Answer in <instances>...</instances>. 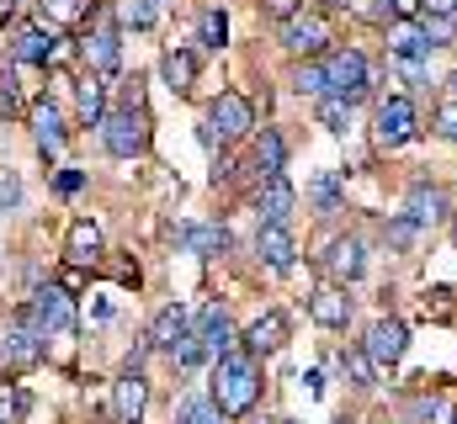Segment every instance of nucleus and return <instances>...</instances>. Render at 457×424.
<instances>
[{
	"label": "nucleus",
	"instance_id": "obj_1",
	"mask_svg": "<svg viewBox=\"0 0 457 424\" xmlns=\"http://www.w3.org/2000/svg\"><path fill=\"white\" fill-rule=\"evenodd\" d=\"M224 420H245L261 404V361L250 350H228L224 361H213V393H208Z\"/></svg>",
	"mask_w": 457,
	"mask_h": 424
},
{
	"label": "nucleus",
	"instance_id": "obj_2",
	"mask_svg": "<svg viewBox=\"0 0 457 424\" xmlns=\"http://www.w3.org/2000/svg\"><path fill=\"white\" fill-rule=\"evenodd\" d=\"M43 345H48V334L37 329V318L21 308V314L0 329V366L5 371H32L43 361Z\"/></svg>",
	"mask_w": 457,
	"mask_h": 424
},
{
	"label": "nucleus",
	"instance_id": "obj_3",
	"mask_svg": "<svg viewBox=\"0 0 457 424\" xmlns=\"http://www.w3.org/2000/svg\"><path fill=\"white\" fill-rule=\"evenodd\" d=\"M372 138H378V149H404V143H415L420 138V111L410 96H388V102H378L372 111Z\"/></svg>",
	"mask_w": 457,
	"mask_h": 424
},
{
	"label": "nucleus",
	"instance_id": "obj_4",
	"mask_svg": "<svg viewBox=\"0 0 457 424\" xmlns=\"http://www.w3.org/2000/svg\"><path fill=\"white\" fill-rule=\"evenodd\" d=\"M102 143H107V154H117V159H133L149 143V117L138 106H122L112 117H102Z\"/></svg>",
	"mask_w": 457,
	"mask_h": 424
},
{
	"label": "nucleus",
	"instance_id": "obj_5",
	"mask_svg": "<svg viewBox=\"0 0 457 424\" xmlns=\"http://www.w3.org/2000/svg\"><path fill=\"white\" fill-rule=\"evenodd\" d=\"M320 64H325L330 96H341V102H361V96H367V59H361L356 48H330Z\"/></svg>",
	"mask_w": 457,
	"mask_h": 424
},
{
	"label": "nucleus",
	"instance_id": "obj_6",
	"mask_svg": "<svg viewBox=\"0 0 457 424\" xmlns=\"http://www.w3.org/2000/svg\"><path fill=\"white\" fill-rule=\"evenodd\" d=\"M208 127L219 133V143H239V138L255 133V106L245 102L239 91H224L219 102L208 106Z\"/></svg>",
	"mask_w": 457,
	"mask_h": 424
},
{
	"label": "nucleus",
	"instance_id": "obj_7",
	"mask_svg": "<svg viewBox=\"0 0 457 424\" xmlns=\"http://www.w3.org/2000/svg\"><path fill=\"white\" fill-rule=\"evenodd\" d=\"M330 43H336V32H330V21H325V16H293V21L282 27V48H287V53H298V59L330 53Z\"/></svg>",
	"mask_w": 457,
	"mask_h": 424
},
{
	"label": "nucleus",
	"instance_id": "obj_8",
	"mask_svg": "<svg viewBox=\"0 0 457 424\" xmlns=\"http://www.w3.org/2000/svg\"><path fill=\"white\" fill-rule=\"evenodd\" d=\"M361 350L372 355V366H399L404 350H410V329H404V318H378V323L367 329Z\"/></svg>",
	"mask_w": 457,
	"mask_h": 424
},
{
	"label": "nucleus",
	"instance_id": "obj_9",
	"mask_svg": "<svg viewBox=\"0 0 457 424\" xmlns=\"http://www.w3.org/2000/svg\"><path fill=\"white\" fill-rule=\"evenodd\" d=\"M192 334H197V345H203L208 361H224L228 350H239V334H234V323H228V314L219 308V303H208V308L197 314Z\"/></svg>",
	"mask_w": 457,
	"mask_h": 424
},
{
	"label": "nucleus",
	"instance_id": "obj_10",
	"mask_svg": "<svg viewBox=\"0 0 457 424\" xmlns=\"http://www.w3.org/2000/svg\"><path fill=\"white\" fill-rule=\"evenodd\" d=\"M27 314L37 318L43 334H70V329H75V298H70L64 287H43V292H32Z\"/></svg>",
	"mask_w": 457,
	"mask_h": 424
},
{
	"label": "nucleus",
	"instance_id": "obj_11",
	"mask_svg": "<svg viewBox=\"0 0 457 424\" xmlns=\"http://www.w3.org/2000/svg\"><path fill=\"white\" fill-rule=\"evenodd\" d=\"M11 59H16V64H64L70 48L54 37V27H27V32H16Z\"/></svg>",
	"mask_w": 457,
	"mask_h": 424
},
{
	"label": "nucleus",
	"instance_id": "obj_12",
	"mask_svg": "<svg viewBox=\"0 0 457 424\" xmlns=\"http://www.w3.org/2000/svg\"><path fill=\"white\" fill-rule=\"evenodd\" d=\"M320 265L330 271V281H336V287H345V281H356V276L367 271V249H361V239H356V233H345V239H330V244H325Z\"/></svg>",
	"mask_w": 457,
	"mask_h": 424
},
{
	"label": "nucleus",
	"instance_id": "obj_13",
	"mask_svg": "<svg viewBox=\"0 0 457 424\" xmlns=\"http://www.w3.org/2000/svg\"><path fill=\"white\" fill-rule=\"evenodd\" d=\"M144 404H149V382H144L138 371H122V377L112 382V420L117 424H138Z\"/></svg>",
	"mask_w": 457,
	"mask_h": 424
},
{
	"label": "nucleus",
	"instance_id": "obj_14",
	"mask_svg": "<svg viewBox=\"0 0 457 424\" xmlns=\"http://www.w3.org/2000/svg\"><path fill=\"white\" fill-rule=\"evenodd\" d=\"M64 260L80 265V271L102 260V228H96L91 217H75V223H70V233H64Z\"/></svg>",
	"mask_w": 457,
	"mask_h": 424
},
{
	"label": "nucleus",
	"instance_id": "obj_15",
	"mask_svg": "<svg viewBox=\"0 0 457 424\" xmlns=\"http://www.w3.org/2000/svg\"><path fill=\"white\" fill-rule=\"evenodd\" d=\"M447 208H453V202H447V192H442V186H431V181H415V186L404 192V217H415L420 228H426V223H442Z\"/></svg>",
	"mask_w": 457,
	"mask_h": 424
},
{
	"label": "nucleus",
	"instance_id": "obj_16",
	"mask_svg": "<svg viewBox=\"0 0 457 424\" xmlns=\"http://www.w3.org/2000/svg\"><path fill=\"white\" fill-rule=\"evenodd\" d=\"M282 345H287V314H277V308H266V314L245 329V350L250 355H271Z\"/></svg>",
	"mask_w": 457,
	"mask_h": 424
},
{
	"label": "nucleus",
	"instance_id": "obj_17",
	"mask_svg": "<svg viewBox=\"0 0 457 424\" xmlns=\"http://www.w3.org/2000/svg\"><path fill=\"white\" fill-rule=\"evenodd\" d=\"M255 255H261L271 271H293L298 244H293V233H287L282 223H261V233H255Z\"/></svg>",
	"mask_w": 457,
	"mask_h": 424
},
{
	"label": "nucleus",
	"instance_id": "obj_18",
	"mask_svg": "<svg viewBox=\"0 0 457 424\" xmlns=\"http://www.w3.org/2000/svg\"><path fill=\"white\" fill-rule=\"evenodd\" d=\"M187 334H192V314H187L181 303L160 308V314H154V323H149V345H154V350H170V355H176V345H181Z\"/></svg>",
	"mask_w": 457,
	"mask_h": 424
},
{
	"label": "nucleus",
	"instance_id": "obj_19",
	"mask_svg": "<svg viewBox=\"0 0 457 424\" xmlns=\"http://www.w3.org/2000/svg\"><path fill=\"white\" fill-rule=\"evenodd\" d=\"M282 165H287L282 133H277V127H261L255 143H250V170H261V181H271V175H282Z\"/></svg>",
	"mask_w": 457,
	"mask_h": 424
},
{
	"label": "nucleus",
	"instance_id": "obj_20",
	"mask_svg": "<svg viewBox=\"0 0 457 424\" xmlns=\"http://www.w3.org/2000/svg\"><path fill=\"white\" fill-rule=\"evenodd\" d=\"M255 208H261V217H266V223H282V228H287V217H293V208H298V192L287 186V175H271V181L261 186Z\"/></svg>",
	"mask_w": 457,
	"mask_h": 424
},
{
	"label": "nucleus",
	"instance_id": "obj_21",
	"mask_svg": "<svg viewBox=\"0 0 457 424\" xmlns=\"http://www.w3.org/2000/svg\"><path fill=\"white\" fill-rule=\"evenodd\" d=\"M309 314H314V323H325V329H345V323H351V298H345V287H320V292L309 298Z\"/></svg>",
	"mask_w": 457,
	"mask_h": 424
},
{
	"label": "nucleus",
	"instance_id": "obj_22",
	"mask_svg": "<svg viewBox=\"0 0 457 424\" xmlns=\"http://www.w3.org/2000/svg\"><path fill=\"white\" fill-rule=\"evenodd\" d=\"M32 138H37V149H43L48 159L64 149V117H59V106H54V102L32 106Z\"/></svg>",
	"mask_w": 457,
	"mask_h": 424
},
{
	"label": "nucleus",
	"instance_id": "obj_23",
	"mask_svg": "<svg viewBox=\"0 0 457 424\" xmlns=\"http://www.w3.org/2000/svg\"><path fill=\"white\" fill-rule=\"evenodd\" d=\"M431 48H436V43H431L420 27H410V21H399V27L388 32V53H394V59H404V64H426V59H431Z\"/></svg>",
	"mask_w": 457,
	"mask_h": 424
},
{
	"label": "nucleus",
	"instance_id": "obj_24",
	"mask_svg": "<svg viewBox=\"0 0 457 424\" xmlns=\"http://www.w3.org/2000/svg\"><path fill=\"white\" fill-rule=\"evenodd\" d=\"M80 53H86V64H91L96 75H112L117 69V27L112 21H102V27L80 43Z\"/></svg>",
	"mask_w": 457,
	"mask_h": 424
},
{
	"label": "nucleus",
	"instance_id": "obj_25",
	"mask_svg": "<svg viewBox=\"0 0 457 424\" xmlns=\"http://www.w3.org/2000/svg\"><path fill=\"white\" fill-rule=\"evenodd\" d=\"M181 244H187V255L213 260V255H224L228 249V228L224 223H192V228H181Z\"/></svg>",
	"mask_w": 457,
	"mask_h": 424
},
{
	"label": "nucleus",
	"instance_id": "obj_26",
	"mask_svg": "<svg viewBox=\"0 0 457 424\" xmlns=\"http://www.w3.org/2000/svg\"><path fill=\"white\" fill-rule=\"evenodd\" d=\"M160 75H165V86H170L176 96H187V91L197 86V53H187V48H170V53L160 59Z\"/></svg>",
	"mask_w": 457,
	"mask_h": 424
},
{
	"label": "nucleus",
	"instance_id": "obj_27",
	"mask_svg": "<svg viewBox=\"0 0 457 424\" xmlns=\"http://www.w3.org/2000/svg\"><path fill=\"white\" fill-rule=\"evenodd\" d=\"M197 37H203V48H213V53L228 43V16L219 11V5H208V11L197 16Z\"/></svg>",
	"mask_w": 457,
	"mask_h": 424
},
{
	"label": "nucleus",
	"instance_id": "obj_28",
	"mask_svg": "<svg viewBox=\"0 0 457 424\" xmlns=\"http://www.w3.org/2000/svg\"><path fill=\"white\" fill-rule=\"evenodd\" d=\"M102 80H80V91H75V111H80V122L86 127H102Z\"/></svg>",
	"mask_w": 457,
	"mask_h": 424
},
{
	"label": "nucleus",
	"instance_id": "obj_29",
	"mask_svg": "<svg viewBox=\"0 0 457 424\" xmlns=\"http://www.w3.org/2000/svg\"><path fill=\"white\" fill-rule=\"evenodd\" d=\"M117 21L122 27H154L160 21V0H117Z\"/></svg>",
	"mask_w": 457,
	"mask_h": 424
},
{
	"label": "nucleus",
	"instance_id": "obj_30",
	"mask_svg": "<svg viewBox=\"0 0 457 424\" xmlns=\"http://www.w3.org/2000/svg\"><path fill=\"white\" fill-rule=\"evenodd\" d=\"M37 11H43V27H70L86 16V0H37Z\"/></svg>",
	"mask_w": 457,
	"mask_h": 424
},
{
	"label": "nucleus",
	"instance_id": "obj_31",
	"mask_svg": "<svg viewBox=\"0 0 457 424\" xmlns=\"http://www.w3.org/2000/svg\"><path fill=\"white\" fill-rule=\"evenodd\" d=\"M309 197H314V208H320V212H336V208H341V170H325V175H314Z\"/></svg>",
	"mask_w": 457,
	"mask_h": 424
},
{
	"label": "nucleus",
	"instance_id": "obj_32",
	"mask_svg": "<svg viewBox=\"0 0 457 424\" xmlns=\"http://www.w3.org/2000/svg\"><path fill=\"white\" fill-rule=\"evenodd\" d=\"M293 91H298V96H314V102H325V96H330V80H325V64H303V69L293 75Z\"/></svg>",
	"mask_w": 457,
	"mask_h": 424
},
{
	"label": "nucleus",
	"instance_id": "obj_33",
	"mask_svg": "<svg viewBox=\"0 0 457 424\" xmlns=\"http://www.w3.org/2000/svg\"><path fill=\"white\" fill-rule=\"evenodd\" d=\"M341 366H345V377H351V387H372V377H378V366H372V355H367L361 345H356V350H345Z\"/></svg>",
	"mask_w": 457,
	"mask_h": 424
},
{
	"label": "nucleus",
	"instance_id": "obj_34",
	"mask_svg": "<svg viewBox=\"0 0 457 424\" xmlns=\"http://www.w3.org/2000/svg\"><path fill=\"white\" fill-rule=\"evenodd\" d=\"M176 424H224V409H219L213 398H187L181 414H176Z\"/></svg>",
	"mask_w": 457,
	"mask_h": 424
},
{
	"label": "nucleus",
	"instance_id": "obj_35",
	"mask_svg": "<svg viewBox=\"0 0 457 424\" xmlns=\"http://www.w3.org/2000/svg\"><path fill=\"white\" fill-rule=\"evenodd\" d=\"M415 233H420V223H415V217H404V212L383 223V239H388L394 249H410V244H415Z\"/></svg>",
	"mask_w": 457,
	"mask_h": 424
},
{
	"label": "nucleus",
	"instance_id": "obj_36",
	"mask_svg": "<svg viewBox=\"0 0 457 424\" xmlns=\"http://www.w3.org/2000/svg\"><path fill=\"white\" fill-rule=\"evenodd\" d=\"M426 318H436V323H457V292L436 287V292L426 298Z\"/></svg>",
	"mask_w": 457,
	"mask_h": 424
},
{
	"label": "nucleus",
	"instance_id": "obj_37",
	"mask_svg": "<svg viewBox=\"0 0 457 424\" xmlns=\"http://www.w3.org/2000/svg\"><path fill=\"white\" fill-rule=\"evenodd\" d=\"M345 117H351V102H341V96H325V102H320V127L345 133Z\"/></svg>",
	"mask_w": 457,
	"mask_h": 424
},
{
	"label": "nucleus",
	"instance_id": "obj_38",
	"mask_svg": "<svg viewBox=\"0 0 457 424\" xmlns=\"http://www.w3.org/2000/svg\"><path fill=\"white\" fill-rule=\"evenodd\" d=\"M27 414V393L21 387H0V424H21Z\"/></svg>",
	"mask_w": 457,
	"mask_h": 424
},
{
	"label": "nucleus",
	"instance_id": "obj_39",
	"mask_svg": "<svg viewBox=\"0 0 457 424\" xmlns=\"http://www.w3.org/2000/svg\"><path fill=\"white\" fill-rule=\"evenodd\" d=\"M420 32L442 48V43H453V16H420Z\"/></svg>",
	"mask_w": 457,
	"mask_h": 424
},
{
	"label": "nucleus",
	"instance_id": "obj_40",
	"mask_svg": "<svg viewBox=\"0 0 457 424\" xmlns=\"http://www.w3.org/2000/svg\"><path fill=\"white\" fill-rule=\"evenodd\" d=\"M436 133H442V138H447V143H457V102L436 106Z\"/></svg>",
	"mask_w": 457,
	"mask_h": 424
},
{
	"label": "nucleus",
	"instance_id": "obj_41",
	"mask_svg": "<svg viewBox=\"0 0 457 424\" xmlns=\"http://www.w3.org/2000/svg\"><path fill=\"white\" fill-rule=\"evenodd\" d=\"M266 5V16H277V21H293V16H303V0H261Z\"/></svg>",
	"mask_w": 457,
	"mask_h": 424
},
{
	"label": "nucleus",
	"instance_id": "obj_42",
	"mask_svg": "<svg viewBox=\"0 0 457 424\" xmlns=\"http://www.w3.org/2000/svg\"><path fill=\"white\" fill-rule=\"evenodd\" d=\"M21 208V181L16 175H0V212Z\"/></svg>",
	"mask_w": 457,
	"mask_h": 424
},
{
	"label": "nucleus",
	"instance_id": "obj_43",
	"mask_svg": "<svg viewBox=\"0 0 457 424\" xmlns=\"http://www.w3.org/2000/svg\"><path fill=\"white\" fill-rule=\"evenodd\" d=\"M394 16L399 21H420L426 16V0H394Z\"/></svg>",
	"mask_w": 457,
	"mask_h": 424
},
{
	"label": "nucleus",
	"instance_id": "obj_44",
	"mask_svg": "<svg viewBox=\"0 0 457 424\" xmlns=\"http://www.w3.org/2000/svg\"><path fill=\"white\" fill-rule=\"evenodd\" d=\"M54 186H59L64 197H75V192L86 186V175H80V170H59V181H54Z\"/></svg>",
	"mask_w": 457,
	"mask_h": 424
},
{
	"label": "nucleus",
	"instance_id": "obj_45",
	"mask_svg": "<svg viewBox=\"0 0 457 424\" xmlns=\"http://www.w3.org/2000/svg\"><path fill=\"white\" fill-rule=\"evenodd\" d=\"M21 102H16V91H11V80H0V117H16Z\"/></svg>",
	"mask_w": 457,
	"mask_h": 424
},
{
	"label": "nucleus",
	"instance_id": "obj_46",
	"mask_svg": "<svg viewBox=\"0 0 457 424\" xmlns=\"http://www.w3.org/2000/svg\"><path fill=\"white\" fill-rule=\"evenodd\" d=\"M117 281L122 287H138V260H117Z\"/></svg>",
	"mask_w": 457,
	"mask_h": 424
},
{
	"label": "nucleus",
	"instance_id": "obj_47",
	"mask_svg": "<svg viewBox=\"0 0 457 424\" xmlns=\"http://www.w3.org/2000/svg\"><path fill=\"white\" fill-rule=\"evenodd\" d=\"M426 16H457V0H426Z\"/></svg>",
	"mask_w": 457,
	"mask_h": 424
},
{
	"label": "nucleus",
	"instance_id": "obj_48",
	"mask_svg": "<svg viewBox=\"0 0 457 424\" xmlns=\"http://www.w3.org/2000/svg\"><path fill=\"white\" fill-rule=\"evenodd\" d=\"M80 287H86V271H80V265H70V271H64V292H80Z\"/></svg>",
	"mask_w": 457,
	"mask_h": 424
},
{
	"label": "nucleus",
	"instance_id": "obj_49",
	"mask_svg": "<svg viewBox=\"0 0 457 424\" xmlns=\"http://www.w3.org/2000/svg\"><path fill=\"white\" fill-rule=\"evenodd\" d=\"M16 16V0H0V21H11Z\"/></svg>",
	"mask_w": 457,
	"mask_h": 424
},
{
	"label": "nucleus",
	"instance_id": "obj_50",
	"mask_svg": "<svg viewBox=\"0 0 457 424\" xmlns=\"http://www.w3.org/2000/svg\"><path fill=\"white\" fill-rule=\"evenodd\" d=\"M320 5H325V11H345V5H351V0H320Z\"/></svg>",
	"mask_w": 457,
	"mask_h": 424
},
{
	"label": "nucleus",
	"instance_id": "obj_51",
	"mask_svg": "<svg viewBox=\"0 0 457 424\" xmlns=\"http://www.w3.org/2000/svg\"><path fill=\"white\" fill-rule=\"evenodd\" d=\"M277 424H298V420H277Z\"/></svg>",
	"mask_w": 457,
	"mask_h": 424
},
{
	"label": "nucleus",
	"instance_id": "obj_52",
	"mask_svg": "<svg viewBox=\"0 0 457 424\" xmlns=\"http://www.w3.org/2000/svg\"><path fill=\"white\" fill-rule=\"evenodd\" d=\"M336 424H356V420H336Z\"/></svg>",
	"mask_w": 457,
	"mask_h": 424
},
{
	"label": "nucleus",
	"instance_id": "obj_53",
	"mask_svg": "<svg viewBox=\"0 0 457 424\" xmlns=\"http://www.w3.org/2000/svg\"><path fill=\"white\" fill-rule=\"evenodd\" d=\"M453 91H457V75H453Z\"/></svg>",
	"mask_w": 457,
	"mask_h": 424
},
{
	"label": "nucleus",
	"instance_id": "obj_54",
	"mask_svg": "<svg viewBox=\"0 0 457 424\" xmlns=\"http://www.w3.org/2000/svg\"><path fill=\"white\" fill-rule=\"evenodd\" d=\"M271 424H277V420H271Z\"/></svg>",
	"mask_w": 457,
	"mask_h": 424
},
{
	"label": "nucleus",
	"instance_id": "obj_55",
	"mask_svg": "<svg viewBox=\"0 0 457 424\" xmlns=\"http://www.w3.org/2000/svg\"><path fill=\"white\" fill-rule=\"evenodd\" d=\"M453 424H457V420H453Z\"/></svg>",
	"mask_w": 457,
	"mask_h": 424
}]
</instances>
